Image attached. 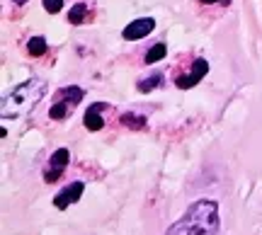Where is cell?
<instances>
[{
  "label": "cell",
  "mask_w": 262,
  "mask_h": 235,
  "mask_svg": "<svg viewBox=\"0 0 262 235\" xmlns=\"http://www.w3.org/2000/svg\"><path fill=\"white\" fill-rule=\"evenodd\" d=\"M219 204L214 199H199L165 230V235H216Z\"/></svg>",
  "instance_id": "6da1fadb"
},
{
  "label": "cell",
  "mask_w": 262,
  "mask_h": 235,
  "mask_svg": "<svg viewBox=\"0 0 262 235\" xmlns=\"http://www.w3.org/2000/svg\"><path fill=\"white\" fill-rule=\"evenodd\" d=\"M47 80L41 78H29L25 83H19L17 87H12L5 97H3V104H0V116L3 119H19L29 114L39 102L41 97L47 95Z\"/></svg>",
  "instance_id": "7a4b0ae2"
},
{
  "label": "cell",
  "mask_w": 262,
  "mask_h": 235,
  "mask_svg": "<svg viewBox=\"0 0 262 235\" xmlns=\"http://www.w3.org/2000/svg\"><path fill=\"white\" fill-rule=\"evenodd\" d=\"M83 87H78V85H71V87H63V90H58L56 95V102L51 104V109H49V116L51 119H66L73 107L83 102Z\"/></svg>",
  "instance_id": "3957f363"
},
{
  "label": "cell",
  "mask_w": 262,
  "mask_h": 235,
  "mask_svg": "<svg viewBox=\"0 0 262 235\" xmlns=\"http://www.w3.org/2000/svg\"><path fill=\"white\" fill-rule=\"evenodd\" d=\"M68 162H71V151H68V148H58V151L49 158V165H47V170H44V182H47V184L58 182L61 175L66 172V168H68Z\"/></svg>",
  "instance_id": "277c9868"
},
{
  "label": "cell",
  "mask_w": 262,
  "mask_h": 235,
  "mask_svg": "<svg viewBox=\"0 0 262 235\" xmlns=\"http://www.w3.org/2000/svg\"><path fill=\"white\" fill-rule=\"evenodd\" d=\"M153 29H156V19L153 17H139V19H134V22H129V25L124 27L122 37L126 39V41H139V39L148 37Z\"/></svg>",
  "instance_id": "5b68a950"
},
{
  "label": "cell",
  "mask_w": 262,
  "mask_h": 235,
  "mask_svg": "<svg viewBox=\"0 0 262 235\" xmlns=\"http://www.w3.org/2000/svg\"><path fill=\"white\" fill-rule=\"evenodd\" d=\"M83 192H85L83 182H71L68 187H63L56 197H54V206H56L58 211H63V208H68L71 204H75L78 199L83 197Z\"/></svg>",
  "instance_id": "8992f818"
},
{
  "label": "cell",
  "mask_w": 262,
  "mask_h": 235,
  "mask_svg": "<svg viewBox=\"0 0 262 235\" xmlns=\"http://www.w3.org/2000/svg\"><path fill=\"white\" fill-rule=\"evenodd\" d=\"M206 73H209V61H206V58H196L194 63H192V73H189V76H180L178 80H175V85H178L180 90H189V87H194Z\"/></svg>",
  "instance_id": "52a82bcc"
},
{
  "label": "cell",
  "mask_w": 262,
  "mask_h": 235,
  "mask_svg": "<svg viewBox=\"0 0 262 235\" xmlns=\"http://www.w3.org/2000/svg\"><path fill=\"white\" fill-rule=\"evenodd\" d=\"M102 109H107V102H93L90 109L85 112L83 116V124L88 131H100L104 126V119H102Z\"/></svg>",
  "instance_id": "ba28073f"
},
{
  "label": "cell",
  "mask_w": 262,
  "mask_h": 235,
  "mask_svg": "<svg viewBox=\"0 0 262 235\" xmlns=\"http://www.w3.org/2000/svg\"><path fill=\"white\" fill-rule=\"evenodd\" d=\"M160 85H163V73H153L148 78H141L139 80V92H153V90H158Z\"/></svg>",
  "instance_id": "9c48e42d"
},
{
  "label": "cell",
  "mask_w": 262,
  "mask_h": 235,
  "mask_svg": "<svg viewBox=\"0 0 262 235\" xmlns=\"http://www.w3.org/2000/svg\"><path fill=\"white\" fill-rule=\"evenodd\" d=\"M88 12H90V10H88V5H85V3H75L73 8H71L68 22H71V25H83L85 17H88Z\"/></svg>",
  "instance_id": "30bf717a"
},
{
  "label": "cell",
  "mask_w": 262,
  "mask_h": 235,
  "mask_svg": "<svg viewBox=\"0 0 262 235\" xmlns=\"http://www.w3.org/2000/svg\"><path fill=\"white\" fill-rule=\"evenodd\" d=\"M47 39L44 37H32L27 41V51H29V56H44L47 54Z\"/></svg>",
  "instance_id": "8fae6325"
},
{
  "label": "cell",
  "mask_w": 262,
  "mask_h": 235,
  "mask_svg": "<svg viewBox=\"0 0 262 235\" xmlns=\"http://www.w3.org/2000/svg\"><path fill=\"white\" fill-rule=\"evenodd\" d=\"M119 122H122L124 126H129V129H143V126H146V119H143V116L131 114V112L122 114V119H119Z\"/></svg>",
  "instance_id": "7c38bea8"
},
{
  "label": "cell",
  "mask_w": 262,
  "mask_h": 235,
  "mask_svg": "<svg viewBox=\"0 0 262 235\" xmlns=\"http://www.w3.org/2000/svg\"><path fill=\"white\" fill-rule=\"evenodd\" d=\"M165 54H168V46H165V44H156V46L146 54V63H158L160 58H165Z\"/></svg>",
  "instance_id": "4fadbf2b"
},
{
  "label": "cell",
  "mask_w": 262,
  "mask_h": 235,
  "mask_svg": "<svg viewBox=\"0 0 262 235\" xmlns=\"http://www.w3.org/2000/svg\"><path fill=\"white\" fill-rule=\"evenodd\" d=\"M41 3H44V10H47L49 15H56L63 8V0H41Z\"/></svg>",
  "instance_id": "5bb4252c"
},
{
  "label": "cell",
  "mask_w": 262,
  "mask_h": 235,
  "mask_svg": "<svg viewBox=\"0 0 262 235\" xmlns=\"http://www.w3.org/2000/svg\"><path fill=\"white\" fill-rule=\"evenodd\" d=\"M202 5H216V3H221V5H228L231 0H199Z\"/></svg>",
  "instance_id": "9a60e30c"
},
{
  "label": "cell",
  "mask_w": 262,
  "mask_h": 235,
  "mask_svg": "<svg viewBox=\"0 0 262 235\" xmlns=\"http://www.w3.org/2000/svg\"><path fill=\"white\" fill-rule=\"evenodd\" d=\"M29 0H12V5H27Z\"/></svg>",
  "instance_id": "2e32d148"
}]
</instances>
